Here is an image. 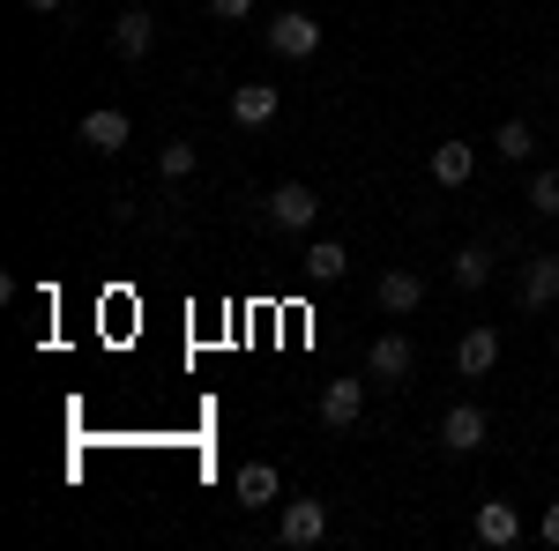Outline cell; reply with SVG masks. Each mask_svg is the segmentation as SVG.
<instances>
[{
	"mask_svg": "<svg viewBox=\"0 0 559 551\" xmlns=\"http://www.w3.org/2000/svg\"><path fill=\"white\" fill-rule=\"evenodd\" d=\"M269 52H276V60H313V52H321V23H313L306 8H284V15L269 23Z\"/></svg>",
	"mask_w": 559,
	"mask_h": 551,
	"instance_id": "obj_2",
	"label": "cell"
},
{
	"mask_svg": "<svg viewBox=\"0 0 559 551\" xmlns=\"http://www.w3.org/2000/svg\"><path fill=\"white\" fill-rule=\"evenodd\" d=\"M432 179H440V187H471L477 179V149L471 142H440V149H432Z\"/></svg>",
	"mask_w": 559,
	"mask_h": 551,
	"instance_id": "obj_16",
	"label": "cell"
},
{
	"mask_svg": "<svg viewBox=\"0 0 559 551\" xmlns=\"http://www.w3.org/2000/svg\"><path fill=\"white\" fill-rule=\"evenodd\" d=\"M418 373V343L403 336V328H388V336L366 343V381H381V387H403Z\"/></svg>",
	"mask_w": 559,
	"mask_h": 551,
	"instance_id": "obj_1",
	"label": "cell"
},
{
	"mask_svg": "<svg viewBox=\"0 0 559 551\" xmlns=\"http://www.w3.org/2000/svg\"><path fill=\"white\" fill-rule=\"evenodd\" d=\"M276 492H284V477H276L269 463H247L239 477H231V500H239V507H276Z\"/></svg>",
	"mask_w": 559,
	"mask_h": 551,
	"instance_id": "obj_15",
	"label": "cell"
},
{
	"mask_svg": "<svg viewBox=\"0 0 559 551\" xmlns=\"http://www.w3.org/2000/svg\"><path fill=\"white\" fill-rule=\"evenodd\" d=\"M530 209H537V216H559V165L530 179Z\"/></svg>",
	"mask_w": 559,
	"mask_h": 551,
	"instance_id": "obj_20",
	"label": "cell"
},
{
	"mask_svg": "<svg viewBox=\"0 0 559 551\" xmlns=\"http://www.w3.org/2000/svg\"><path fill=\"white\" fill-rule=\"evenodd\" d=\"M373 306H381V313H418V306H426V276H418V268H388L381 284H373Z\"/></svg>",
	"mask_w": 559,
	"mask_h": 551,
	"instance_id": "obj_11",
	"label": "cell"
},
{
	"mask_svg": "<svg viewBox=\"0 0 559 551\" xmlns=\"http://www.w3.org/2000/svg\"><path fill=\"white\" fill-rule=\"evenodd\" d=\"M358 418H366V381H329V387H321V424L350 432Z\"/></svg>",
	"mask_w": 559,
	"mask_h": 551,
	"instance_id": "obj_13",
	"label": "cell"
},
{
	"mask_svg": "<svg viewBox=\"0 0 559 551\" xmlns=\"http://www.w3.org/2000/svg\"><path fill=\"white\" fill-rule=\"evenodd\" d=\"M23 8H31V15H52V8H68V0H23Z\"/></svg>",
	"mask_w": 559,
	"mask_h": 551,
	"instance_id": "obj_23",
	"label": "cell"
},
{
	"mask_svg": "<svg viewBox=\"0 0 559 551\" xmlns=\"http://www.w3.org/2000/svg\"><path fill=\"white\" fill-rule=\"evenodd\" d=\"M75 134H83L97 157H120V149H128V134H134V120L120 112V105H105V112H83V128H75Z\"/></svg>",
	"mask_w": 559,
	"mask_h": 551,
	"instance_id": "obj_9",
	"label": "cell"
},
{
	"mask_svg": "<svg viewBox=\"0 0 559 551\" xmlns=\"http://www.w3.org/2000/svg\"><path fill=\"white\" fill-rule=\"evenodd\" d=\"M194 165H202V149H194V142H165V149H157V187L194 179Z\"/></svg>",
	"mask_w": 559,
	"mask_h": 551,
	"instance_id": "obj_17",
	"label": "cell"
},
{
	"mask_svg": "<svg viewBox=\"0 0 559 551\" xmlns=\"http://www.w3.org/2000/svg\"><path fill=\"white\" fill-rule=\"evenodd\" d=\"M552 358H559V328H552Z\"/></svg>",
	"mask_w": 559,
	"mask_h": 551,
	"instance_id": "obj_24",
	"label": "cell"
},
{
	"mask_svg": "<svg viewBox=\"0 0 559 551\" xmlns=\"http://www.w3.org/2000/svg\"><path fill=\"white\" fill-rule=\"evenodd\" d=\"M492 149H500L508 165H522V157L537 149V134H530V120H500V128H492Z\"/></svg>",
	"mask_w": 559,
	"mask_h": 551,
	"instance_id": "obj_19",
	"label": "cell"
},
{
	"mask_svg": "<svg viewBox=\"0 0 559 551\" xmlns=\"http://www.w3.org/2000/svg\"><path fill=\"white\" fill-rule=\"evenodd\" d=\"M471 529H477V544H485V551H508V544H522V514L508 507V500H485Z\"/></svg>",
	"mask_w": 559,
	"mask_h": 551,
	"instance_id": "obj_12",
	"label": "cell"
},
{
	"mask_svg": "<svg viewBox=\"0 0 559 551\" xmlns=\"http://www.w3.org/2000/svg\"><path fill=\"white\" fill-rule=\"evenodd\" d=\"M292 551H313L329 537V500H284V529H276Z\"/></svg>",
	"mask_w": 559,
	"mask_h": 551,
	"instance_id": "obj_5",
	"label": "cell"
},
{
	"mask_svg": "<svg viewBox=\"0 0 559 551\" xmlns=\"http://www.w3.org/2000/svg\"><path fill=\"white\" fill-rule=\"evenodd\" d=\"M485 432H492L485 410H477V403H455V410L440 418V447H448V455H477V447H485Z\"/></svg>",
	"mask_w": 559,
	"mask_h": 551,
	"instance_id": "obj_8",
	"label": "cell"
},
{
	"mask_svg": "<svg viewBox=\"0 0 559 551\" xmlns=\"http://www.w3.org/2000/svg\"><path fill=\"white\" fill-rule=\"evenodd\" d=\"M150 45H157V15H150V8H120V15H112V52H120V60H150Z\"/></svg>",
	"mask_w": 559,
	"mask_h": 551,
	"instance_id": "obj_6",
	"label": "cell"
},
{
	"mask_svg": "<svg viewBox=\"0 0 559 551\" xmlns=\"http://www.w3.org/2000/svg\"><path fill=\"white\" fill-rule=\"evenodd\" d=\"M537 537H545V544H559V500L545 507V522H537Z\"/></svg>",
	"mask_w": 559,
	"mask_h": 551,
	"instance_id": "obj_22",
	"label": "cell"
},
{
	"mask_svg": "<svg viewBox=\"0 0 559 551\" xmlns=\"http://www.w3.org/2000/svg\"><path fill=\"white\" fill-rule=\"evenodd\" d=\"M210 15H216V23H247V15H254V0H210Z\"/></svg>",
	"mask_w": 559,
	"mask_h": 551,
	"instance_id": "obj_21",
	"label": "cell"
},
{
	"mask_svg": "<svg viewBox=\"0 0 559 551\" xmlns=\"http://www.w3.org/2000/svg\"><path fill=\"white\" fill-rule=\"evenodd\" d=\"M492 366H500V328H463L455 336V373L463 381H485Z\"/></svg>",
	"mask_w": 559,
	"mask_h": 551,
	"instance_id": "obj_7",
	"label": "cell"
},
{
	"mask_svg": "<svg viewBox=\"0 0 559 551\" xmlns=\"http://www.w3.org/2000/svg\"><path fill=\"white\" fill-rule=\"evenodd\" d=\"M448 276H455V291H485V276H492V247H463V254L448 261Z\"/></svg>",
	"mask_w": 559,
	"mask_h": 551,
	"instance_id": "obj_18",
	"label": "cell"
},
{
	"mask_svg": "<svg viewBox=\"0 0 559 551\" xmlns=\"http://www.w3.org/2000/svg\"><path fill=\"white\" fill-rule=\"evenodd\" d=\"M313 216H321V194H313L306 179H284V187L269 194V224H276V231H313Z\"/></svg>",
	"mask_w": 559,
	"mask_h": 551,
	"instance_id": "obj_4",
	"label": "cell"
},
{
	"mask_svg": "<svg viewBox=\"0 0 559 551\" xmlns=\"http://www.w3.org/2000/svg\"><path fill=\"white\" fill-rule=\"evenodd\" d=\"M276 105H284V89H276V83H239V89H231V120H239V128H269Z\"/></svg>",
	"mask_w": 559,
	"mask_h": 551,
	"instance_id": "obj_14",
	"label": "cell"
},
{
	"mask_svg": "<svg viewBox=\"0 0 559 551\" xmlns=\"http://www.w3.org/2000/svg\"><path fill=\"white\" fill-rule=\"evenodd\" d=\"M299 268H306V284H313V291H329V284H344V276H350V254H344V239H313V247L299 254Z\"/></svg>",
	"mask_w": 559,
	"mask_h": 551,
	"instance_id": "obj_10",
	"label": "cell"
},
{
	"mask_svg": "<svg viewBox=\"0 0 559 551\" xmlns=\"http://www.w3.org/2000/svg\"><path fill=\"white\" fill-rule=\"evenodd\" d=\"M515 306H522V313H552V306H559V254H530V261H522Z\"/></svg>",
	"mask_w": 559,
	"mask_h": 551,
	"instance_id": "obj_3",
	"label": "cell"
}]
</instances>
